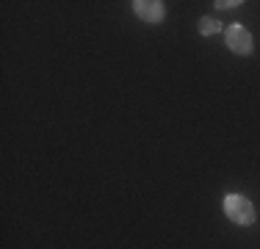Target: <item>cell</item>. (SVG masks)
I'll return each mask as SVG.
<instances>
[{"mask_svg":"<svg viewBox=\"0 0 260 249\" xmlns=\"http://www.w3.org/2000/svg\"><path fill=\"white\" fill-rule=\"evenodd\" d=\"M224 213H227V219L235 222L238 227L255 224V205L241 194H227L224 197Z\"/></svg>","mask_w":260,"mask_h":249,"instance_id":"6da1fadb","label":"cell"},{"mask_svg":"<svg viewBox=\"0 0 260 249\" xmlns=\"http://www.w3.org/2000/svg\"><path fill=\"white\" fill-rule=\"evenodd\" d=\"M224 42H227V47H230L233 53H238V55H249L252 53V34L238 22L224 30Z\"/></svg>","mask_w":260,"mask_h":249,"instance_id":"7a4b0ae2","label":"cell"},{"mask_svg":"<svg viewBox=\"0 0 260 249\" xmlns=\"http://www.w3.org/2000/svg\"><path fill=\"white\" fill-rule=\"evenodd\" d=\"M133 11L144 22H160L164 20V3L160 0H133Z\"/></svg>","mask_w":260,"mask_h":249,"instance_id":"3957f363","label":"cell"},{"mask_svg":"<svg viewBox=\"0 0 260 249\" xmlns=\"http://www.w3.org/2000/svg\"><path fill=\"white\" fill-rule=\"evenodd\" d=\"M219 20H213V17H202L200 20V34L202 36H213V34H219Z\"/></svg>","mask_w":260,"mask_h":249,"instance_id":"277c9868","label":"cell"},{"mask_svg":"<svg viewBox=\"0 0 260 249\" xmlns=\"http://www.w3.org/2000/svg\"><path fill=\"white\" fill-rule=\"evenodd\" d=\"M219 9H233V6H241L238 0H221V3H216Z\"/></svg>","mask_w":260,"mask_h":249,"instance_id":"5b68a950","label":"cell"}]
</instances>
